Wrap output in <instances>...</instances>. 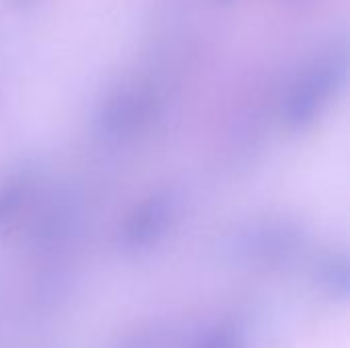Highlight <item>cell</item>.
<instances>
[{"instance_id":"obj_1","label":"cell","mask_w":350,"mask_h":348,"mask_svg":"<svg viewBox=\"0 0 350 348\" xmlns=\"http://www.w3.org/2000/svg\"><path fill=\"white\" fill-rule=\"evenodd\" d=\"M345 74H347L345 51L330 53L320 62L312 64L291 88L287 98V113L297 121L312 117L332 96L338 82H342Z\"/></svg>"}]
</instances>
